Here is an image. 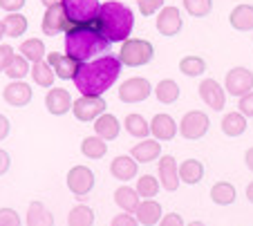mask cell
<instances>
[{
  "label": "cell",
  "instance_id": "cell-3",
  "mask_svg": "<svg viewBox=\"0 0 253 226\" xmlns=\"http://www.w3.org/2000/svg\"><path fill=\"white\" fill-rule=\"evenodd\" d=\"M110 40L103 38L94 25H72L65 32V54L77 61H90L96 54L110 49Z\"/></svg>",
  "mask_w": 253,
  "mask_h": 226
},
{
  "label": "cell",
  "instance_id": "cell-16",
  "mask_svg": "<svg viewBox=\"0 0 253 226\" xmlns=\"http://www.w3.org/2000/svg\"><path fill=\"white\" fill-rule=\"evenodd\" d=\"M150 135L157 141H170L177 135V121L170 114H155L150 121Z\"/></svg>",
  "mask_w": 253,
  "mask_h": 226
},
{
  "label": "cell",
  "instance_id": "cell-46",
  "mask_svg": "<svg viewBox=\"0 0 253 226\" xmlns=\"http://www.w3.org/2000/svg\"><path fill=\"white\" fill-rule=\"evenodd\" d=\"M25 7V0H0V9L9 11V14H14V11H20Z\"/></svg>",
  "mask_w": 253,
  "mask_h": 226
},
{
  "label": "cell",
  "instance_id": "cell-34",
  "mask_svg": "<svg viewBox=\"0 0 253 226\" xmlns=\"http://www.w3.org/2000/svg\"><path fill=\"white\" fill-rule=\"evenodd\" d=\"M94 224V211L90 206H74L67 215V226H92Z\"/></svg>",
  "mask_w": 253,
  "mask_h": 226
},
{
  "label": "cell",
  "instance_id": "cell-9",
  "mask_svg": "<svg viewBox=\"0 0 253 226\" xmlns=\"http://www.w3.org/2000/svg\"><path fill=\"white\" fill-rule=\"evenodd\" d=\"M72 112L79 121H94L96 116H101L105 112V101L101 96H81L72 103Z\"/></svg>",
  "mask_w": 253,
  "mask_h": 226
},
{
  "label": "cell",
  "instance_id": "cell-2",
  "mask_svg": "<svg viewBox=\"0 0 253 226\" xmlns=\"http://www.w3.org/2000/svg\"><path fill=\"white\" fill-rule=\"evenodd\" d=\"M96 29L101 32L103 38H108L110 43H124L126 38H130L134 27V16L132 9L121 2H115V0H108L99 7V14L94 18Z\"/></svg>",
  "mask_w": 253,
  "mask_h": 226
},
{
  "label": "cell",
  "instance_id": "cell-27",
  "mask_svg": "<svg viewBox=\"0 0 253 226\" xmlns=\"http://www.w3.org/2000/svg\"><path fill=\"white\" fill-rule=\"evenodd\" d=\"M238 192H235V186L229 182H217L211 188V199H213L217 206H229V204L235 202Z\"/></svg>",
  "mask_w": 253,
  "mask_h": 226
},
{
  "label": "cell",
  "instance_id": "cell-53",
  "mask_svg": "<svg viewBox=\"0 0 253 226\" xmlns=\"http://www.w3.org/2000/svg\"><path fill=\"white\" fill-rule=\"evenodd\" d=\"M2 36H5V32H2V20H0V38H2Z\"/></svg>",
  "mask_w": 253,
  "mask_h": 226
},
{
  "label": "cell",
  "instance_id": "cell-48",
  "mask_svg": "<svg viewBox=\"0 0 253 226\" xmlns=\"http://www.w3.org/2000/svg\"><path fill=\"white\" fill-rule=\"evenodd\" d=\"M7 135H9V119L5 114H0V141L7 139Z\"/></svg>",
  "mask_w": 253,
  "mask_h": 226
},
{
  "label": "cell",
  "instance_id": "cell-14",
  "mask_svg": "<svg viewBox=\"0 0 253 226\" xmlns=\"http://www.w3.org/2000/svg\"><path fill=\"white\" fill-rule=\"evenodd\" d=\"M200 96H202V101L209 108H213L215 112L222 110L226 103V92L222 90V85L215 78H204L200 83Z\"/></svg>",
  "mask_w": 253,
  "mask_h": 226
},
{
  "label": "cell",
  "instance_id": "cell-50",
  "mask_svg": "<svg viewBox=\"0 0 253 226\" xmlns=\"http://www.w3.org/2000/svg\"><path fill=\"white\" fill-rule=\"evenodd\" d=\"M41 2H43L45 7H52V5H61L63 0H41Z\"/></svg>",
  "mask_w": 253,
  "mask_h": 226
},
{
  "label": "cell",
  "instance_id": "cell-24",
  "mask_svg": "<svg viewBox=\"0 0 253 226\" xmlns=\"http://www.w3.org/2000/svg\"><path fill=\"white\" fill-rule=\"evenodd\" d=\"M229 23L238 32H251L253 29V5H238L233 7L229 16Z\"/></svg>",
  "mask_w": 253,
  "mask_h": 226
},
{
  "label": "cell",
  "instance_id": "cell-52",
  "mask_svg": "<svg viewBox=\"0 0 253 226\" xmlns=\"http://www.w3.org/2000/svg\"><path fill=\"white\" fill-rule=\"evenodd\" d=\"M186 226H206L204 222H191V224H186Z\"/></svg>",
  "mask_w": 253,
  "mask_h": 226
},
{
  "label": "cell",
  "instance_id": "cell-38",
  "mask_svg": "<svg viewBox=\"0 0 253 226\" xmlns=\"http://www.w3.org/2000/svg\"><path fill=\"white\" fill-rule=\"evenodd\" d=\"M137 195L143 199H153L159 192V179H155L153 175H143V177L137 179Z\"/></svg>",
  "mask_w": 253,
  "mask_h": 226
},
{
  "label": "cell",
  "instance_id": "cell-32",
  "mask_svg": "<svg viewBox=\"0 0 253 226\" xmlns=\"http://www.w3.org/2000/svg\"><path fill=\"white\" fill-rule=\"evenodd\" d=\"M81 152L87 159H103L108 152V141L101 139V137H85L81 141Z\"/></svg>",
  "mask_w": 253,
  "mask_h": 226
},
{
  "label": "cell",
  "instance_id": "cell-35",
  "mask_svg": "<svg viewBox=\"0 0 253 226\" xmlns=\"http://www.w3.org/2000/svg\"><path fill=\"white\" fill-rule=\"evenodd\" d=\"M45 54H47V49H45V43L41 38H29V40H25V43L20 45V56H25L27 61H32V63L43 61Z\"/></svg>",
  "mask_w": 253,
  "mask_h": 226
},
{
  "label": "cell",
  "instance_id": "cell-30",
  "mask_svg": "<svg viewBox=\"0 0 253 226\" xmlns=\"http://www.w3.org/2000/svg\"><path fill=\"white\" fill-rule=\"evenodd\" d=\"M29 74H32L34 83L41 87H52L54 85V70L49 68V63L47 61H36L32 65V70H29Z\"/></svg>",
  "mask_w": 253,
  "mask_h": 226
},
{
  "label": "cell",
  "instance_id": "cell-37",
  "mask_svg": "<svg viewBox=\"0 0 253 226\" xmlns=\"http://www.w3.org/2000/svg\"><path fill=\"white\" fill-rule=\"evenodd\" d=\"M179 70H182V74H186V76H202V74L206 72V61L200 56H184L182 61H179Z\"/></svg>",
  "mask_w": 253,
  "mask_h": 226
},
{
  "label": "cell",
  "instance_id": "cell-44",
  "mask_svg": "<svg viewBox=\"0 0 253 226\" xmlns=\"http://www.w3.org/2000/svg\"><path fill=\"white\" fill-rule=\"evenodd\" d=\"M159 226H186V224H184V217L179 213H168V215L162 217Z\"/></svg>",
  "mask_w": 253,
  "mask_h": 226
},
{
  "label": "cell",
  "instance_id": "cell-1",
  "mask_svg": "<svg viewBox=\"0 0 253 226\" xmlns=\"http://www.w3.org/2000/svg\"><path fill=\"white\" fill-rule=\"evenodd\" d=\"M121 74V61L112 54H105V56L96 58V61H90L79 68L77 76L72 78L77 90L81 92L83 96H101L105 90H110L117 83Z\"/></svg>",
  "mask_w": 253,
  "mask_h": 226
},
{
  "label": "cell",
  "instance_id": "cell-21",
  "mask_svg": "<svg viewBox=\"0 0 253 226\" xmlns=\"http://www.w3.org/2000/svg\"><path fill=\"white\" fill-rule=\"evenodd\" d=\"M110 173L115 179L119 182H128V179L137 177V161H134L130 154H119L110 164Z\"/></svg>",
  "mask_w": 253,
  "mask_h": 226
},
{
  "label": "cell",
  "instance_id": "cell-19",
  "mask_svg": "<svg viewBox=\"0 0 253 226\" xmlns=\"http://www.w3.org/2000/svg\"><path fill=\"white\" fill-rule=\"evenodd\" d=\"M162 154V144H159L157 139H141L139 144L132 146V152H130V157L137 161V164H150V161H155V159Z\"/></svg>",
  "mask_w": 253,
  "mask_h": 226
},
{
  "label": "cell",
  "instance_id": "cell-36",
  "mask_svg": "<svg viewBox=\"0 0 253 226\" xmlns=\"http://www.w3.org/2000/svg\"><path fill=\"white\" fill-rule=\"evenodd\" d=\"M5 74L11 78V81H23L25 76L29 74V61L25 56H18V54H14L9 61V65H7Z\"/></svg>",
  "mask_w": 253,
  "mask_h": 226
},
{
  "label": "cell",
  "instance_id": "cell-23",
  "mask_svg": "<svg viewBox=\"0 0 253 226\" xmlns=\"http://www.w3.org/2000/svg\"><path fill=\"white\" fill-rule=\"evenodd\" d=\"M177 173H179V182L188 184V186H195V184H200L202 177H204V164L197 161V159H186V161H182V166L177 168Z\"/></svg>",
  "mask_w": 253,
  "mask_h": 226
},
{
  "label": "cell",
  "instance_id": "cell-5",
  "mask_svg": "<svg viewBox=\"0 0 253 226\" xmlns=\"http://www.w3.org/2000/svg\"><path fill=\"white\" fill-rule=\"evenodd\" d=\"M63 9L72 25H92L99 14V0H63Z\"/></svg>",
  "mask_w": 253,
  "mask_h": 226
},
{
  "label": "cell",
  "instance_id": "cell-45",
  "mask_svg": "<svg viewBox=\"0 0 253 226\" xmlns=\"http://www.w3.org/2000/svg\"><path fill=\"white\" fill-rule=\"evenodd\" d=\"M112 226H139L137 217H132L130 213H121V215H117L115 220H112Z\"/></svg>",
  "mask_w": 253,
  "mask_h": 226
},
{
  "label": "cell",
  "instance_id": "cell-4",
  "mask_svg": "<svg viewBox=\"0 0 253 226\" xmlns=\"http://www.w3.org/2000/svg\"><path fill=\"white\" fill-rule=\"evenodd\" d=\"M153 56H155L153 43L143 38H126L119 52L121 65H128V68H141V65L153 61Z\"/></svg>",
  "mask_w": 253,
  "mask_h": 226
},
{
  "label": "cell",
  "instance_id": "cell-10",
  "mask_svg": "<svg viewBox=\"0 0 253 226\" xmlns=\"http://www.w3.org/2000/svg\"><path fill=\"white\" fill-rule=\"evenodd\" d=\"M224 90L231 96H244L247 92L253 90V72L247 68H233L231 72H226Z\"/></svg>",
  "mask_w": 253,
  "mask_h": 226
},
{
  "label": "cell",
  "instance_id": "cell-43",
  "mask_svg": "<svg viewBox=\"0 0 253 226\" xmlns=\"http://www.w3.org/2000/svg\"><path fill=\"white\" fill-rule=\"evenodd\" d=\"M11 56H14V47L11 45H0V74H5Z\"/></svg>",
  "mask_w": 253,
  "mask_h": 226
},
{
  "label": "cell",
  "instance_id": "cell-51",
  "mask_svg": "<svg viewBox=\"0 0 253 226\" xmlns=\"http://www.w3.org/2000/svg\"><path fill=\"white\" fill-rule=\"evenodd\" d=\"M247 197H249V202L253 204V182H251V184H249V186H247Z\"/></svg>",
  "mask_w": 253,
  "mask_h": 226
},
{
  "label": "cell",
  "instance_id": "cell-31",
  "mask_svg": "<svg viewBox=\"0 0 253 226\" xmlns=\"http://www.w3.org/2000/svg\"><path fill=\"white\" fill-rule=\"evenodd\" d=\"M247 130V116L240 114V112H229V114L222 119V132L226 137H240Z\"/></svg>",
  "mask_w": 253,
  "mask_h": 226
},
{
  "label": "cell",
  "instance_id": "cell-11",
  "mask_svg": "<svg viewBox=\"0 0 253 226\" xmlns=\"http://www.w3.org/2000/svg\"><path fill=\"white\" fill-rule=\"evenodd\" d=\"M155 25H157V32L162 36H177L184 27V16L177 7L168 5V7H162Z\"/></svg>",
  "mask_w": 253,
  "mask_h": 226
},
{
  "label": "cell",
  "instance_id": "cell-42",
  "mask_svg": "<svg viewBox=\"0 0 253 226\" xmlns=\"http://www.w3.org/2000/svg\"><path fill=\"white\" fill-rule=\"evenodd\" d=\"M238 108H240V114H244V116H253V90H251V92H247L244 96H240Z\"/></svg>",
  "mask_w": 253,
  "mask_h": 226
},
{
  "label": "cell",
  "instance_id": "cell-12",
  "mask_svg": "<svg viewBox=\"0 0 253 226\" xmlns=\"http://www.w3.org/2000/svg\"><path fill=\"white\" fill-rule=\"evenodd\" d=\"M45 56H47V63H49V68L54 70V74H56L58 78H63V81H72V78L77 76L79 68H81V61L67 56V54L49 52V54H45Z\"/></svg>",
  "mask_w": 253,
  "mask_h": 226
},
{
  "label": "cell",
  "instance_id": "cell-18",
  "mask_svg": "<svg viewBox=\"0 0 253 226\" xmlns=\"http://www.w3.org/2000/svg\"><path fill=\"white\" fill-rule=\"evenodd\" d=\"M159 186L164 188V190L172 192L177 190V186H179V173H177V161L175 157H170V154H164L162 161H159Z\"/></svg>",
  "mask_w": 253,
  "mask_h": 226
},
{
  "label": "cell",
  "instance_id": "cell-17",
  "mask_svg": "<svg viewBox=\"0 0 253 226\" xmlns=\"http://www.w3.org/2000/svg\"><path fill=\"white\" fill-rule=\"evenodd\" d=\"M2 99H5L11 108H25L32 101V87L23 81H11L9 85L2 90Z\"/></svg>",
  "mask_w": 253,
  "mask_h": 226
},
{
  "label": "cell",
  "instance_id": "cell-26",
  "mask_svg": "<svg viewBox=\"0 0 253 226\" xmlns=\"http://www.w3.org/2000/svg\"><path fill=\"white\" fill-rule=\"evenodd\" d=\"M115 202L117 206L121 208L124 213H134L139 206V202H141V197L137 195V190L130 186H119L115 190Z\"/></svg>",
  "mask_w": 253,
  "mask_h": 226
},
{
  "label": "cell",
  "instance_id": "cell-7",
  "mask_svg": "<svg viewBox=\"0 0 253 226\" xmlns=\"http://www.w3.org/2000/svg\"><path fill=\"white\" fill-rule=\"evenodd\" d=\"M150 94H153V85H150L148 78H141V76L128 78V81L121 83V87H119V99L124 103H141V101H146Z\"/></svg>",
  "mask_w": 253,
  "mask_h": 226
},
{
  "label": "cell",
  "instance_id": "cell-41",
  "mask_svg": "<svg viewBox=\"0 0 253 226\" xmlns=\"http://www.w3.org/2000/svg\"><path fill=\"white\" fill-rule=\"evenodd\" d=\"M164 7V0H139V11L143 16H153Z\"/></svg>",
  "mask_w": 253,
  "mask_h": 226
},
{
  "label": "cell",
  "instance_id": "cell-33",
  "mask_svg": "<svg viewBox=\"0 0 253 226\" xmlns=\"http://www.w3.org/2000/svg\"><path fill=\"white\" fill-rule=\"evenodd\" d=\"M124 125H126V132L137 137V139H146V137L150 135V123L143 119L141 114H128Z\"/></svg>",
  "mask_w": 253,
  "mask_h": 226
},
{
  "label": "cell",
  "instance_id": "cell-6",
  "mask_svg": "<svg viewBox=\"0 0 253 226\" xmlns=\"http://www.w3.org/2000/svg\"><path fill=\"white\" fill-rule=\"evenodd\" d=\"M209 125H211V119L206 112L193 110V112H186V114H184V119L179 121V125H177V130H179V135H182L184 139L197 141L209 132Z\"/></svg>",
  "mask_w": 253,
  "mask_h": 226
},
{
  "label": "cell",
  "instance_id": "cell-29",
  "mask_svg": "<svg viewBox=\"0 0 253 226\" xmlns=\"http://www.w3.org/2000/svg\"><path fill=\"white\" fill-rule=\"evenodd\" d=\"M155 96H157L159 103H166V106H170V103H175L177 99H179V94H182V90H179V85H177L172 78H164V81H159V85L155 87Z\"/></svg>",
  "mask_w": 253,
  "mask_h": 226
},
{
  "label": "cell",
  "instance_id": "cell-15",
  "mask_svg": "<svg viewBox=\"0 0 253 226\" xmlns=\"http://www.w3.org/2000/svg\"><path fill=\"white\" fill-rule=\"evenodd\" d=\"M45 108H47V112L54 116L67 114V112L72 110L70 92L63 90V87H52V90L47 92V96H45Z\"/></svg>",
  "mask_w": 253,
  "mask_h": 226
},
{
  "label": "cell",
  "instance_id": "cell-49",
  "mask_svg": "<svg viewBox=\"0 0 253 226\" xmlns=\"http://www.w3.org/2000/svg\"><path fill=\"white\" fill-rule=\"evenodd\" d=\"M244 161H247V168L253 173V146L247 150V154H244Z\"/></svg>",
  "mask_w": 253,
  "mask_h": 226
},
{
  "label": "cell",
  "instance_id": "cell-8",
  "mask_svg": "<svg viewBox=\"0 0 253 226\" xmlns=\"http://www.w3.org/2000/svg\"><path fill=\"white\" fill-rule=\"evenodd\" d=\"M67 188L72 190V195L79 199H83L87 192L94 188V173L87 166H74L67 173Z\"/></svg>",
  "mask_w": 253,
  "mask_h": 226
},
{
  "label": "cell",
  "instance_id": "cell-22",
  "mask_svg": "<svg viewBox=\"0 0 253 226\" xmlns=\"http://www.w3.org/2000/svg\"><path fill=\"white\" fill-rule=\"evenodd\" d=\"M134 215H137L139 224L155 226V224H159V220H162V206H159L155 199H143V202H139Z\"/></svg>",
  "mask_w": 253,
  "mask_h": 226
},
{
  "label": "cell",
  "instance_id": "cell-47",
  "mask_svg": "<svg viewBox=\"0 0 253 226\" xmlns=\"http://www.w3.org/2000/svg\"><path fill=\"white\" fill-rule=\"evenodd\" d=\"M9 166H11L9 152H7V150H2V148H0V175H5L7 170H9Z\"/></svg>",
  "mask_w": 253,
  "mask_h": 226
},
{
  "label": "cell",
  "instance_id": "cell-20",
  "mask_svg": "<svg viewBox=\"0 0 253 226\" xmlns=\"http://www.w3.org/2000/svg\"><path fill=\"white\" fill-rule=\"evenodd\" d=\"M94 132H96V137H101V139L112 141V139H117V137H119L121 123H119V119H117L115 114L103 112L101 116H96V119H94Z\"/></svg>",
  "mask_w": 253,
  "mask_h": 226
},
{
  "label": "cell",
  "instance_id": "cell-13",
  "mask_svg": "<svg viewBox=\"0 0 253 226\" xmlns=\"http://www.w3.org/2000/svg\"><path fill=\"white\" fill-rule=\"evenodd\" d=\"M70 27H72V23L67 20V14H65V9H63V5L47 7V11H45V16H43V32L45 34L56 36V34H61V32H67Z\"/></svg>",
  "mask_w": 253,
  "mask_h": 226
},
{
  "label": "cell",
  "instance_id": "cell-28",
  "mask_svg": "<svg viewBox=\"0 0 253 226\" xmlns=\"http://www.w3.org/2000/svg\"><path fill=\"white\" fill-rule=\"evenodd\" d=\"M2 32H5V36H9V38H18V36H23L25 32H27V18H25L20 11H14V14L5 16V18H2Z\"/></svg>",
  "mask_w": 253,
  "mask_h": 226
},
{
  "label": "cell",
  "instance_id": "cell-25",
  "mask_svg": "<svg viewBox=\"0 0 253 226\" xmlns=\"http://www.w3.org/2000/svg\"><path fill=\"white\" fill-rule=\"evenodd\" d=\"M27 226H54V215L43 202H32L27 208Z\"/></svg>",
  "mask_w": 253,
  "mask_h": 226
},
{
  "label": "cell",
  "instance_id": "cell-39",
  "mask_svg": "<svg viewBox=\"0 0 253 226\" xmlns=\"http://www.w3.org/2000/svg\"><path fill=\"white\" fill-rule=\"evenodd\" d=\"M184 9L193 16V18H204L213 9V0H184Z\"/></svg>",
  "mask_w": 253,
  "mask_h": 226
},
{
  "label": "cell",
  "instance_id": "cell-40",
  "mask_svg": "<svg viewBox=\"0 0 253 226\" xmlns=\"http://www.w3.org/2000/svg\"><path fill=\"white\" fill-rule=\"evenodd\" d=\"M0 226H20V217L14 208H0Z\"/></svg>",
  "mask_w": 253,
  "mask_h": 226
}]
</instances>
